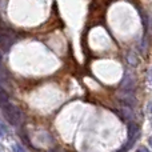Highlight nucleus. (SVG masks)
Returning a JSON list of instances; mask_svg holds the SVG:
<instances>
[{
    "label": "nucleus",
    "instance_id": "f257e3e1",
    "mask_svg": "<svg viewBox=\"0 0 152 152\" xmlns=\"http://www.w3.org/2000/svg\"><path fill=\"white\" fill-rule=\"evenodd\" d=\"M3 108V115H4V119L13 127H18L21 124L23 121V112L20 111V108H18L16 105L11 104L10 102L5 103V104H1Z\"/></svg>",
    "mask_w": 152,
    "mask_h": 152
},
{
    "label": "nucleus",
    "instance_id": "f03ea898",
    "mask_svg": "<svg viewBox=\"0 0 152 152\" xmlns=\"http://www.w3.org/2000/svg\"><path fill=\"white\" fill-rule=\"evenodd\" d=\"M16 36L13 35L12 31H10V29L7 28H1V51L3 52H8L11 48V45L13 44V42H15Z\"/></svg>",
    "mask_w": 152,
    "mask_h": 152
},
{
    "label": "nucleus",
    "instance_id": "7ed1b4c3",
    "mask_svg": "<svg viewBox=\"0 0 152 152\" xmlns=\"http://www.w3.org/2000/svg\"><path fill=\"white\" fill-rule=\"evenodd\" d=\"M12 150H13V152H27L20 144H13L12 145Z\"/></svg>",
    "mask_w": 152,
    "mask_h": 152
},
{
    "label": "nucleus",
    "instance_id": "20e7f679",
    "mask_svg": "<svg viewBox=\"0 0 152 152\" xmlns=\"http://www.w3.org/2000/svg\"><path fill=\"white\" fill-rule=\"evenodd\" d=\"M148 80H150V83L152 84V69L148 71Z\"/></svg>",
    "mask_w": 152,
    "mask_h": 152
},
{
    "label": "nucleus",
    "instance_id": "39448f33",
    "mask_svg": "<svg viewBox=\"0 0 152 152\" xmlns=\"http://www.w3.org/2000/svg\"><path fill=\"white\" fill-rule=\"evenodd\" d=\"M136 152H150V151H148L145 147H142V148H139V150H137Z\"/></svg>",
    "mask_w": 152,
    "mask_h": 152
},
{
    "label": "nucleus",
    "instance_id": "423d86ee",
    "mask_svg": "<svg viewBox=\"0 0 152 152\" xmlns=\"http://www.w3.org/2000/svg\"><path fill=\"white\" fill-rule=\"evenodd\" d=\"M148 110H150V112L152 113V103H151V104H150V105H148Z\"/></svg>",
    "mask_w": 152,
    "mask_h": 152
},
{
    "label": "nucleus",
    "instance_id": "0eeeda50",
    "mask_svg": "<svg viewBox=\"0 0 152 152\" xmlns=\"http://www.w3.org/2000/svg\"><path fill=\"white\" fill-rule=\"evenodd\" d=\"M148 142H150V145H151V147H152V136L150 137V140H148Z\"/></svg>",
    "mask_w": 152,
    "mask_h": 152
}]
</instances>
